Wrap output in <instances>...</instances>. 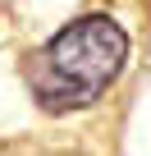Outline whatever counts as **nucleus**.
Wrapping results in <instances>:
<instances>
[{
  "mask_svg": "<svg viewBox=\"0 0 151 156\" xmlns=\"http://www.w3.org/2000/svg\"><path fill=\"white\" fill-rule=\"evenodd\" d=\"M128 32L110 14H78L50 41H41L28 60V87L41 110L69 115L101 101L128 64Z\"/></svg>",
  "mask_w": 151,
  "mask_h": 156,
  "instance_id": "nucleus-1",
  "label": "nucleus"
}]
</instances>
